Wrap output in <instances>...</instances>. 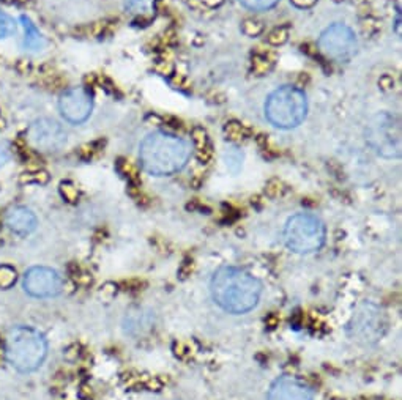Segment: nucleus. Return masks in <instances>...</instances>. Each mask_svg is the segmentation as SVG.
I'll list each match as a JSON object with an SVG mask.
<instances>
[{
  "mask_svg": "<svg viewBox=\"0 0 402 400\" xmlns=\"http://www.w3.org/2000/svg\"><path fill=\"white\" fill-rule=\"evenodd\" d=\"M314 394L305 382L295 377H279L268 389L267 400H313Z\"/></svg>",
  "mask_w": 402,
  "mask_h": 400,
  "instance_id": "obj_12",
  "label": "nucleus"
},
{
  "mask_svg": "<svg viewBox=\"0 0 402 400\" xmlns=\"http://www.w3.org/2000/svg\"><path fill=\"white\" fill-rule=\"evenodd\" d=\"M243 7L252 12H265V10L273 8L279 0H240Z\"/></svg>",
  "mask_w": 402,
  "mask_h": 400,
  "instance_id": "obj_17",
  "label": "nucleus"
},
{
  "mask_svg": "<svg viewBox=\"0 0 402 400\" xmlns=\"http://www.w3.org/2000/svg\"><path fill=\"white\" fill-rule=\"evenodd\" d=\"M21 23L24 27V46L30 51H40L45 46V38L41 36L40 30L35 27V24L27 18V16H21Z\"/></svg>",
  "mask_w": 402,
  "mask_h": 400,
  "instance_id": "obj_14",
  "label": "nucleus"
},
{
  "mask_svg": "<svg viewBox=\"0 0 402 400\" xmlns=\"http://www.w3.org/2000/svg\"><path fill=\"white\" fill-rule=\"evenodd\" d=\"M16 279H18V273L13 266L10 265H0V288L2 290H8L14 286Z\"/></svg>",
  "mask_w": 402,
  "mask_h": 400,
  "instance_id": "obj_15",
  "label": "nucleus"
},
{
  "mask_svg": "<svg viewBox=\"0 0 402 400\" xmlns=\"http://www.w3.org/2000/svg\"><path fill=\"white\" fill-rule=\"evenodd\" d=\"M5 126V120H0V129H2Z\"/></svg>",
  "mask_w": 402,
  "mask_h": 400,
  "instance_id": "obj_22",
  "label": "nucleus"
},
{
  "mask_svg": "<svg viewBox=\"0 0 402 400\" xmlns=\"http://www.w3.org/2000/svg\"><path fill=\"white\" fill-rule=\"evenodd\" d=\"M60 192L62 196L65 197L68 202H75V200H78V189L71 185V183H62L60 186Z\"/></svg>",
  "mask_w": 402,
  "mask_h": 400,
  "instance_id": "obj_19",
  "label": "nucleus"
},
{
  "mask_svg": "<svg viewBox=\"0 0 402 400\" xmlns=\"http://www.w3.org/2000/svg\"><path fill=\"white\" fill-rule=\"evenodd\" d=\"M357 36L346 24H333L319 36V49L333 60H351L357 54Z\"/></svg>",
  "mask_w": 402,
  "mask_h": 400,
  "instance_id": "obj_7",
  "label": "nucleus"
},
{
  "mask_svg": "<svg viewBox=\"0 0 402 400\" xmlns=\"http://www.w3.org/2000/svg\"><path fill=\"white\" fill-rule=\"evenodd\" d=\"M16 70H18L21 75H27L30 71V63L27 60H19L16 63Z\"/></svg>",
  "mask_w": 402,
  "mask_h": 400,
  "instance_id": "obj_20",
  "label": "nucleus"
},
{
  "mask_svg": "<svg viewBox=\"0 0 402 400\" xmlns=\"http://www.w3.org/2000/svg\"><path fill=\"white\" fill-rule=\"evenodd\" d=\"M0 2H3V3H10V5H12V3H14V0H0Z\"/></svg>",
  "mask_w": 402,
  "mask_h": 400,
  "instance_id": "obj_21",
  "label": "nucleus"
},
{
  "mask_svg": "<svg viewBox=\"0 0 402 400\" xmlns=\"http://www.w3.org/2000/svg\"><path fill=\"white\" fill-rule=\"evenodd\" d=\"M5 355L19 372L36 371L47 355L46 338L32 326H16L7 336Z\"/></svg>",
  "mask_w": 402,
  "mask_h": 400,
  "instance_id": "obj_3",
  "label": "nucleus"
},
{
  "mask_svg": "<svg viewBox=\"0 0 402 400\" xmlns=\"http://www.w3.org/2000/svg\"><path fill=\"white\" fill-rule=\"evenodd\" d=\"M5 224L16 235L25 236L36 229V216L29 208L14 207L5 216Z\"/></svg>",
  "mask_w": 402,
  "mask_h": 400,
  "instance_id": "obj_13",
  "label": "nucleus"
},
{
  "mask_svg": "<svg viewBox=\"0 0 402 400\" xmlns=\"http://www.w3.org/2000/svg\"><path fill=\"white\" fill-rule=\"evenodd\" d=\"M24 290L35 298H52L63 292L62 276L52 268L34 266L24 276Z\"/></svg>",
  "mask_w": 402,
  "mask_h": 400,
  "instance_id": "obj_8",
  "label": "nucleus"
},
{
  "mask_svg": "<svg viewBox=\"0 0 402 400\" xmlns=\"http://www.w3.org/2000/svg\"><path fill=\"white\" fill-rule=\"evenodd\" d=\"M387 318L379 306L373 303H364L353 314L351 323L347 326V333L353 340L363 344H374L383 338L387 331Z\"/></svg>",
  "mask_w": 402,
  "mask_h": 400,
  "instance_id": "obj_6",
  "label": "nucleus"
},
{
  "mask_svg": "<svg viewBox=\"0 0 402 400\" xmlns=\"http://www.w3.org/2000/svg\"><path fill=\"white\" fill-rule=\"evenodd\" d=\"M27 139L36 150L57 151L67 144V131L52 118H38L27 129Z\"/></svg>",
  "mask_w": 402,
  "mask_h": 400,
  "instance_id": "obj_9",
  "label": "nucleus"
},
{
  "mask_svg": "<svg viewBox=\"0 0 402 400\" xmlns=\"http://www.w3.org/2000/svg\"><path fill=\"white\" fill-rule=\"evenodd\" d=\"M16 32V23L12 16L0 12V40L8 38Z\"/></svg>",
  "mask_w": 402,
  "mask_h": 400,
  "instance_id": "obj_16",
  "label": "nucleus"
},
{
  "mask_svg": "<svg viewBox=\"0 0 402 400\" xmlns=\"http://www.w3.org/2000/svg\"><path fill=\"white\" fill-rule=\"evenodd\" d=\"M374 150L385 158L399 155V128L390 115H379L377 122L369 129V138Z\"/></svg>",
  "mask_w": 402,
  "mask_h": 400,
  "instance_id": "obj_10",
  "label": "nucleus"
},
{
  "mask_svg": "<svg viewBox=\"0 0 402 400\" xmlns=\"http://www.w3.org/2000/svg\"><path fill=\"white\" fill-rule=\"evenodd\" d=\"M191 147L178 136L155 131L141 142L139 161L142 169L155 177L177 173L188 164Z\"/></svg>",
  "mask_w": 402,
  "mask_h": 400,
  "instance_id": "obj_2",
  "label": "nucleus"
},
{
  "mask_svg": "<svg viewBox=\"0 0 402 400\" xmlns=\"http://www.w3.org/2000/svg\"><path fill=\"white\" fill-rule=\"evenodd\" d=\"M284 243L295 254H313L322 249L327 240L325 224L311 213H298L284 225Z\"/></svg>",
  "mask_w": 402,
  "mask_h": 400,
  "instance_id": "obj_5",
  "label": "nucleus"
},
{
  "mask_svg": "<svg viewBox=\"0 0 402 400\" xmlns=\"http://www.w3.org/2000/svg\"><path fill=\"white\" fill-rule=\"evenodd\" d=\"M13 156V150H12V144L10 142H0V167H3L7 162L12 160Z\"/></svg>",
  "mask_w": 402,
  "mask_h": 400,
  "instance_id": "obj_18",
  "label": "nucleus"
},
{
  "mask_svg": "<svg viewBox=\"0 0 402 400\" xmlns=\"http://www.w3.org/2000/svg\"><path fill=\"white\" fill-rule=\"evenodd\" d=\"M62 117L73 125H81L90 117L93 109V99L86 88H70L59 99Z\"/></svg>",
  "mask_w": 402,
  "mask_h": 400,
  "instance_id": "obj_11",
  "label": "nucleus"
},
{
  "mask_svg": "<svg viewBox=\"0 0 402 400\" xmlns=\"http://www.w3.org/2000/svg\"><path fill=\"white\" fill-rule=\"evenodd\" d=\"M0 245H2V238H0Z\"/></svg>",
  "mask_w": 402,
  "mask_h": 400,
  "instance_id": "obj_23",
  "label": "nucleus"
},
{
  "mask_svg": "<svg viewBox=\"0 0 402 400\" xmlns=\"http://www.w3.org/2000/svg\"><path fill=\"white\" fill-rule=\"evenodd\" d=\"M210 293L216 306L234 315L252 310L259 304L262 284L237 266H221L211 276Z\"/></svg>",
  "mask_w": 402,
  "mask_h": 400,
  "instance_id": "obj_1",
  "label": "nucleus"
},
{
  "mask_svg": "<svg viewBox=\"0 0 402 400\" xmlns=\"http://www.w3.org/2000/svg\"><path fill=\"white\" fill-rule=\"evenodd\" d=\"M308 114V99L303 90L294 86H283L268 95L265 117L279 129H292L303 123Z\"/></svg>",
  "mask_w": 402,
  "mask_h": 400,
  "instance_id": "obj_4",
  "label": "nucleus"
}]
</instances>
